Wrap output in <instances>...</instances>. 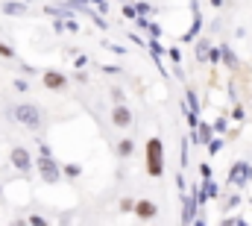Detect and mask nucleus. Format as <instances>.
Listing matches in <instances>:
<instances>
[{"label":"nucleus","instance_id":"obj_28","mask_svg":"<svg viewBox=\"0 0 252 226\" xmlns=\"http://www.w3.org/2000/svg\"><path fill=\"white\" fill-rule=\"evenodd\" d=\"M88 3H94V6H97V9H100L103 15L109 12V0H88Z\"/></svg>","mask_w":252,"mask_h":226},{"label":"nucleus","instance_id":"obj_22","mask_svg":"<svg viewBox=\"0 0 252 226\" xmlns=\"http://www.w3.org/2000/svg\"><path fill=\"white\" fill-rule=\"evenodd\" d=\"M167 56H170V62H173V65H179V62H182V53H179V47H170V50H167Z\"/></svg>","mask_w":252,"mask_h":226},{"label":"nucleus","instance_id":"obj_6","mask_svg":"<svg viewBox=\"0 0 252 226\" xmlns=\"http://www.w3.org/2000/svg\"><path fill=\"white\" fill-rule=\"evenodd\" d=\"M41 82H44L47 91H64L67 88V76H64L62 71H53V68L41 74Z\"/></svg>","mask_w":252,"mask_h":226},{"label":"nucleus","instance_id":"obj_38","mask_svg":"<svg viewBox=\"0 0 252 226\" xmlns=\"http://www.w3.org/2000/svg\"><path fill=\"white\" fill-rule=\"evenodd\" d=\"M199 173H202V179H208V176H211V168H208V165H199Z\"/></svg>","mask_w":252,"mask_h":226},{"label":"nucleus","instance_id":"obj_26","mask_svg":"<svg viewBox=\"0 0 252 226\" xmlns=\"http://www.w3.org/2000/svg\"><path fill=\"white\" fill-rule=\"evenodd\" d=\"M15 88H18V91H30V82H27L24 76H18V79H15Z\"/></svg>","mask_w":252,"mask_h":226},{"label":"nucleus","instance_id":"obj_42","mask_svg":"<svg viewBox=\"0 0 252 226\" xmlns=\"http://www.w3.org/2000/svg\"><path fill=\"white\" fill-rule=\"evenodd\" d=\"M0 194H3V185H0Z\"/></svg>","mask_w":252,"mask_h":226},{"label":"nucleus","instance_id":"obj_24","mask_svg":"<svg viewBox=\"0 0 252 226\" xmlns=\"http://www.w3.org/2000/svg\"><path fill=\"white\" fill-rule=\"evenodd\" d=\"M244 117H247V112H244V106L238 103V106L232 109V120H244Z\"/></svg>","mask_w":252,"mask_h":226},{"label":"nucleus","instance_id":"obj_11","mask_svg":"<svg viewBox=\"0 0 252 226\" xmlns=\"http://www.w3.org/2000/svg\"><path fill=\"white\" fill-rule=\"evenodd\" d=\"M190 12H193V24H190V30L182 36L185 41H193L196 36H199V30H202V15H199V3L196 0H190Z\"/></svg>","mask_w":252,"mask_h":226},{"label":"nucleus","instance_id":"obj_8","mask_svg":"<svg viewBox=\"0 0 252 226\" xmlns=\"http://www.w3.org/2000/svg\"><path fill=\"white\" fill-rule=\"evenodd\" d=\"M196 209H199V203H196V197H193V194H185V191H182V221H185V224H193V221H196Z\"/></svg>","mask_w":252,"mask_h":226},{"label":"nucleus","instance_id":"obj_12","mask_svg":"<svg viewBox=\"0 0 252 226\" xmlns=\"http://www.w3.org/2000/svg\"><path fill=\"white\" fill-rule=\"evenodd\" d=\"M220 62H223L229 71H238V68H241V59L235 56V50H232L229 44H220Z\"/></svg>","mask_w":252,"mask_h":226},{"label":"nucleus","instance_id":"obj_39","mask_svg":"<svg viewBox=\"0 0 252 226\" xmlns=\"http://www.w3.org/2000/svg\"><path fill=\"white\" fill-rule=\"evenodd\" d=\"M176 188H179V191H185V176H182V173L176 176Z\"/></svg>","mask_w":252,"mask_h":226},{"label":"nucleus","instance_id":"obj_33","mask_svg":"<svg viewBox=\"0 0 252 226\" xmlns=\"http://www.w3.org/2000/svg\"><path fill=\"white\" fill-rule=\"evenodd\" d=\"M226 224H229V226H247V221H244V218H229Z\"/></svg>","mask_w":252,"mask_h":226},{"label":"nucleus","instance_id":"obj_4","mask_svg":"<svg viewBox=\"0 0 252 226\" xmlns=\"http://www.w3.org/2000/svg\"><path fill=\"white\" fill-rule=\"evenodd\" d=\"M9 162H12V168L21 170V173H30V170H32V165H35V159H32V153H30L27 147H12Z\"/></svg>","mask_w":252,"mask_h":226},{"label":"nucleus","instance_id":"obj_13","mask_svg":"<svg viewBox=\"0 0 252 226\" xmlns=\"http://www.w3.org/2000/svg\"><path fill=\"white\" fill-rule=\"evenodd\" d=\"M193 53H196V62H211V44H208L205 38H196Z\"/></svg>","mask_w":252,"mask_h":226},{"label":"nucleus","instance_id":"obj_34","mask_svg":"<svg viewBox=\"0 0 252 226\" xmlns=\"http://www.w3.org/2000/svg\"><path fill=\"white\" fill-rule=\"evenodd\" d=\"M30 224H35V226H44V224H47V221H44L41 215H32V218H30Z\"/></svg>","mask_w":252,"mask_h":226},{"label":"nucleus","instance_id":"obj_2","mask_svg":"<svg viewBox=\"0 0 252 226\" xmlns=\"http://www.w3.org/2000/svg\"><path fill=\"white\" fill-rule=\"evenodd\" d=\"M12 117L18 123H24L27 129H41V109L38 106H30V103H21L12 109Z\"/></svg>","mask_w":252,"mask_h":226},{"label":"nucleus","instance_id":"obj_17","mask_svg":"<svg viewBox=\"0 0 252 226\" xmlns=\"http://www.w3.org/2000/svg\"><path fill=\"white\" fill-rule=\"evenodd\" d=\"M132 150H135V144H132V138H124V141L118 144V153H121V156H132Z\"/></svg>","mask_w":252,"mask_h":226},{"label":"nucleus","instance_id":"obj_41","mask_svg":"<svg viewBox=\"0 0 252 226\" xmlns=\"http://www.w3.org/2000/svg\"><path fill=\"white\" fill-rule=\"evenodd\" d=\"M76 68H82V65H88V56H76V62H73Z\"/></svg>","mask_w":252,"mask_h":226},{"label":"nucleus","instance_id":"obj_20","mask_svg":"<svg viewBox=\"0 0 252 226\" xmlns=\"http://www.w3.org/2000/svg\"><path fill=\"white\" fill-rule=\"evenodd\" d=\"M124 18L135 21V18H138V6H132V3H124Z\"/></svg>","mask_w":252,"mask_h":226},{"label":"nucleus","instance_id":"obj_32","mask_svg":"<svg viewBox=\"0 0 252 226\" xmlns=\"http://www.w3.org/2000/svg\"><path fill=\"white\" fill-rule=\"evenodd\" d=\"M103 71H106V74H112V76H115V74H121V68H118V65H103Z\"/></svg>","mask_w":252,"mask_h":226},{"label":"nucleus","instance_id":"obj_40","mask_svg":"<svg viewBox=\"0 0 252 226\" xmlns=\"http://www.w3.org/2000/svg\"><path fill=\"white\" fill-rule=\"evenodd\" d=\"M238 206H241V197H238V194H235V197H232V200H229V209H238Z\"/></svg>","mask_w":252,"mask_h":226},{"label":"nucleus","instance_id":"obj_30","mask_svg":"<svg viewBox=\"0 0 252 226\" xmlns=\"http://www.w3.org/2000/svg\"><path fill=\"white\" fill-rule=\"evenodd\" d=\"M156 9L153 6H147V3H138V15H153Z\"/></svg>","mask_w":252,"mask_h":226},{"label":"nucleus","instance_id":"obj_7","mask_svg":"<svg viewBox=\"0 0 252 226\" xmlns=\"http://www.w3.org/2000/svg\"><path fill=\"white\" fill-rule=\"evenodd\" d=\"M214 138V123H205V120H199L196 126H193V135H190V141L193 144H199V147H208V141Z\"/></svg>","mask_w":252,"mask_h":226},{"label":"nucleus","instance_id":"obj_35","mask_svg":"<svg viewBox=\"0 0 252 226\" xmlns=\"http://www.w3.org/2000/svg\"><path fill=\"white\" fill-rule=\"evenodd\" d=\"M21 71H24V74H27V76H32V74H35V71H38V68H32V65H21Z\"/></svg>","mask_w":252,"mask_h":226},{"label":"nucleus","instance_id":"obj_14","mask_svg":"<svg viewBox=\"0 0 252 226\" xmlns=\"http://www.w3.org/2000/svg\"><path fill=\"white\" fill-rule=\"evenodd\" d=\"M202 191H205V197L208 200H214V197H220V185L208 176V179H202Z\"/></svg>","mask_w":252,"mask_h":226},{"label":"nucleus","instance_id":"obj_10","mask_svg":"<svg viewBox=\"0 0 252 226\" xmlns=\"http://www.w3.org/2000/svg\"><path fill=\"white\" fill-rule=\"evenodd\" d=\"M112 123H115L118 129H126V126L132 123V112L126 109L124 103H115V109H112Z\"/></svg>","mask_w":252,"mask_h":226},{"label":"nucleus","instance_id":"obj_3","mask_svg":"<svg viewBox=\"0 0 252 226\" xmlns=\"http://www.w3.org/2000/svg\"><path fill=\"white\" fill-rule=\"evenodd\" d=\"M35 168H38L41 179H44L47 185H56V182L62 179V173H64V170L59 168V162H56L53 156H41V153H38V159H35Z\"/></svg>","mask_w":252,"mask_h":226},{"label":"nucleus","instance_id":"obj_36","mask_svg":"<svg viewBox=\"0 0 252 226\" xmlns=\"http://www.w3.org/2000/svg\"><path fill=\"white\" fill-rule=\"evenodd\" d=\"M38 153H41V156H53V153H50V147H47V144H44V141H41V144H38Z\"/></svg>","mask_w":252,"mask_h":226},{"label":"nucleus","instance_id":"obj_9","mask_svg":"<svg viewBox=\"0 0 252 226\" xmlns=\"http://www.w3.org/2000/svg\"><path fill=\"white\" fill-rule=\"evenodd\" d=\"M156 212H158V206H156L153 200H138V203H135V218H138V221H153Z\"/></svg>","mask_w":252,"mask_h":226},{"label":"nucleus","instance_id":"obj_25","mask_svg":"<svg viewBox=\"0 0 252 226\" xmlns=\"http://www.w3.org/2000/svg\"><path fill=\"white\" fill-rule=\"evenodd\" d=\"M147 33H150V36H156V38H158V36H161V27H158V24H156V21H150V27H147Z\"/></svg>","mask_w":252,"mask_h":226},{"label":"nucleus","instance_id":"obj_37","mask_svg":"<svg viewBox=\"0 0 252 226\" xmlns=\"http://www.w3.org/2000/svg\"><path fill=\"white\" fill-rule=\"evenodd\" d=\"M211 62H214V65L220 62V47H211Z\"/></svg>","mask_w":252,"mask_h":226},{"label":"nucleus","instance_id":"obj_21","mask_svg":"<svg viewBox=\"0 0 252 226\" xmlns=\"http://www.w3.org/2000/svg\"><path fill=\"white\" fill-rule=\"evenodd\" d=\"M226 126H229V120H226V117H217V120H214V132H220V135H223V132H226Z\"/></svg>","mask_w":252,"mask_h":226},{"label":"nucleus","instance_id":"obj_15","mask_svg":"<svg viewBox=\"0 0 252 226\" xmlns=\"http://www.w3.org/2000/svg\"><path fill=\"white\" fill-rule=\"evenodd\" d=\"M3 12H6V15H27V6H24V3H9V0H6V3H3Z\"/></svg>","mask_w":252,"mask_h":226},{"label":"nucleus","instance_id":"obj_23","mask_svg":"<svg viewBox=\"0 0 252 226\" xmlns=\"http://www.w3.org/2000/svg\"><path fill=\"white\" fill-rule=\"evenodd\" d=\"M0 56H3V59H15V50H12L9 44H3V41H0Z\"/></svg>","mask_w":252,"mask_h":226},{"label":"nucleus","instance_id":"obj_31","mask_svg":"<svg viewBox=\"0 0 252 226\" xmlns=\"http://www.w3.org/2000/svg\"><path fill=\"white\" fill-rule=\"evenodd\" d=\"M179 159H182V168L188 165V141H182V153H179Z\"/></svg>","mask_w":252,"mask_h":226},{"label":"nucleus","instance_id":"obj_27","mask_svg":"<svg viewBox=\"0 0 252 226\" xmlns=\"http://www.w3.org/2000/svg\"><path fill=\"white\" fill-rule=\"evenodd\" d=\"M112 91V100L115 103H124V88H109Z\"/></svg>","mask_w":252,"mask_h":226},{"label":"nucleus","instance_id":"obj_18","mask_svg":"<svg viewBox=\"0 0 252 226\" xmlns=\"http://www.w3.org/2000/svg\"><path fill=\"white\" fill-rule=\"evenodd\" d=\"M220 150H223V138H211V141H208V153H211V156H217Z\"/></svg>","mask_w":252,"mask_h":226},{"label":"nucleus","instance_id":"obj_19","mask_svg":"<svg viewBox=\"0 0 252 226\" xmlns=\"http://www.w3.org/2000/svg\"><path fill=\"white\" fill-rule=\"evenodd\" d=\"M64 176H70V179H76V176H79V173H82V168H79V165H73V162H70V165H64Z\"/></svg>","mask_w":252,"mask_h":226},{"label":"nucleus","instance_id":"obj_5","mask_svg":"<svg viewBox=\"0 0 252 226\" xmlns=\"http://www.w3.org/2000/svg\"><path fill=\"white\" fill-rule=\"evenodd\" d=\"M250 179H252V165H247V162H235L232 165V170H229V185L232 188H244Z\"/></svg>","mask_w":252,"mask_h":226},{"label":"nucleus","instance_id":"obj_1","mask_svg":"<svg viewBox=\"0 0 252 226\" xmlns=\"http://www.w3.org/2000/svg\"><path fill=\"white\" fill-rule=\"evenodd\" d=\"M147 173L153 176V179H158L161 173H164V144H161V138H147Z\"/></svg>","mask_w":252,"mask_h":226},{"label":"nucleus","instance_id":"obj_29","mask_svg":"<svg viewBox=\"0 0 252 226\" xmlns=\"http://www.w3.org/2000/svg\"><path fill=\"white\" fill-rule=\"evenodd\" d=\"M121 212H135V200H121Z\"/></svg>","mask_w":252,"mask_h":226},{"label":"nucleus","instance_id":"obj_16","mask_svg":"<svg viewBox=\"0 0 252 226\" xmlns=\"http://www.w3.org/2000/svg\"><path fill=\"white\" fill-rule=\"evenodd\" d=\"M185 103L190 106V112L199 114V97H196V91H193V88H185Z\"/></svg>","mask_w":252,"mask_h":226}]
</instances>
